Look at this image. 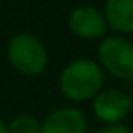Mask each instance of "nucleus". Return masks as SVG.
Returning a JSON list of instances; mask_svg holds the SVG:
<instances>
[{
    "label": "nucleus",
    "mask_w": 133,
    "mask_h": 133,
    "mask_svg": "<svg viewBox=\"0 0 133 133\" xmlns=\"http://www.w3.org/2000/svg\"><path fill=\"white\" fill-rule=\"evenodd\" d=\"M7 61L18 74L25 77L42 76L49 63L45 43L32 32H18L7 43Z\"/></svg>",
    "instance_id": "obj_2"
},
{
    "label": "nucleus",
    "mask_w": 133,
    "mask_h": 133,
    "mask_svg": "<svg viewBox=\"0 0 133 133\" xmlns=\"http://www.w3.org/2000/svg\"><path fill=\"white\" fill-rule=\"evenodd\" d=\"M97 59L103 70H106L119 81H133V43L122 36H106L97 47Z\"/></svg>",
    "instance_id": "obj_3"
},
{
    "label": "nucleus",
    "mask_w": 133,
    "mask_h": 133,
    "mask_svg": "<svg viewBox=\"0 0 133 133\" xmlns=\"http://www.w3.org/2000/svg\"><path fill=\"white\" fill-rule=\"evenodd\" d=\"M133 110V97L119 88H103L92 99L94 115L104 124L122 122Z\"/></svg>",
    "instance_id": "obj_4"
},
{
    "label": "nucleus",
    "mask_w": 133,
    "mask_h": 133,
    "mask_svg": "<svg viewBox=\"0 0 133 133\" xmlns=\"http://www.w3.org/2000/svg\"><path fill=\"white\" fill-rule=\"evenodd\" d=\"M97 133H133L124 122H119V124H106L103 126Z\"/></svg>",
    "instance_id": "obj_9"
},
{
    "label": "nucleus",
    "mask_w": 133,
    "mask_h": 133,
    "mask_svg": "<svg viewBox=\"0 0 133 133\" xmlns=\"http://www.w3.org/2000/svg\"><path fill=\"white\" fill-rule=\"evenodd\" d=\"M103 83L104 74L101 65L88 58L70 61L59 74V90L72 103L94 99L103 90Z\"/></svg>",
    "instance_id": "obj_1"
},
{
    "label": "nucleus",
    "mask_w": 133,
    "mask_h": 133,
    "mask_svg": "<svg viewBox=\"0 0 133 133\" xmlns=\"http://www.w3.org/2000/svg\"><path fill=\"white\" fill-rule=\"evenodd\" d=\"M9 133H40L42 131V122L29 113H20L11 119L7 124Z\"/></svg>",
    "instance_id": "obj_8"
},
{
    "label": "nucleus",
    "mask_w": 133,
    "mask_h": 133,
    "mask_svg": "<svg viewBox=\"0 0 133 133\" xmlns=\"http://www.w3.org/2000/svg\"><path fill=\"white\" fill-rule=\"evenodd\" d=\"M0 133H9V130H7V124L0 119Z\"/></svg>",
    "instance_id": "obj_10"
},
{
    "label": "nucleus",
    "mask_w": 133,
    "mask_h": 133,
    "mask_svg": "<svg viewBox=\"0 0 133 133\" xmlns=\"http://www.w3.org/2000/svg\"><path fill=\"white\" fill-rule=\"evenodd\" d=\"M88 121L85 113L74 106H61L50 111L42 122L40 133H87Z\"/></svg>",
    "instance_id": "obj_6"
},
{
    "label": "nucleus",
    "mask_w": 133,
    "mask_h": 133,
    "mask_svg": "<svg viewBox=\"0 0 133 133\" xmlns=\"http://www.w3.org/2000/svg\"><path fill=\"white\" fill-rule=\"evenodd\" d=\"M103 15L110 29L121 34L133 32V0H106Z\"/></svg>",
    "instance_id": "obj_7"
},
{
    "label": "nucleus",
    "mask_w": 133,
    "mask_h": 133,
    "mask_svg": "<svg viewBox=\"0 0 133 133\" xmlns=\"http://www.w3.org/2000/svg\"><path fill=\"white\" fill-rule=\"evenodd\" d=\"M68 29L81 40H103L108 32V23L97 7L79 5L68 16Z\"/></svg>",
    "instance_id": "obj_5"
}]
</instances>
